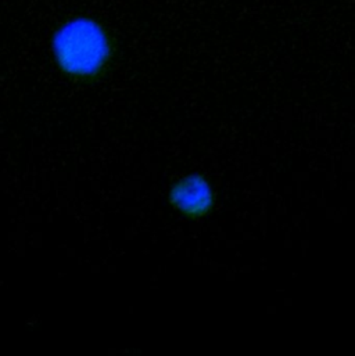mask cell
<instances>
[{
	"label": "cell",
	"mask_w": 355,
	"mask_h": 356,
	"mask_svg": "<svg viewBox=\"0 0 355 356\" xmlns=\"http://www.w3.org/2000/svg\"><path fill=\"white\" fill-rule=\"evenodd\" d=\"M116 50L113 32L95 15H71L63 19L50 36L54 68L75 83L102 79L114 61Z\"/></svg>",
	"instance_id": "obj_1"
},
{
	"label": "cell",
	"mask_w": 355,
	"mask_h": 356,
	"mask_svg": "<svg viewBox=\"0 0 355 356\" xmlns=\"http://www.w3.org/2000/svg\"><path fill=\"white\" fill-rule=\"evenodd\" d=\"M167 201L184 220H201L215 211L216 193L205 175L190 172L173 181Z\"/></svg>",
	"instance_id": "obj_2"
}]
</instances>
